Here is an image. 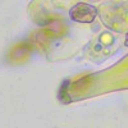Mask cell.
<instances>
[{"mask_svg":"<svg viewBox=\"0 0 128 128\" xmlns=\"http://www.w3.org/2000/svg\"><path fill=\"white\" fill-rule=\"evenodd\" d=\"M69 17L77 23H92L98 17V9L87 3H78L69 10Z\"/></svg>","mask_w":128,"mask_h":128,"instance_id":"cell-1","label":"cell"},{"mask_svg":"<svg viewBox=\"0 0 128 128\" xmlns=\"http://www.w3.org/2000/svg\"><path fill=\"white\" fill-rule=\"evenodd\" d=\"M124 45H126V46H128V34L126 35V40H124Z\"/></svg>","mask_w":128,"mask_h":128,"instance_id":"cell-2","label":"cell"}]
</instances>
